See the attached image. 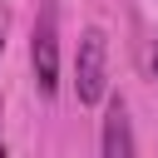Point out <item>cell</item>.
<instances>
[{"label":"cell","instance_id":"cell-1","mask_svg":"<svg viewBox=\"0 0 158 158\" xmlns=\"http://www.w3.org/2000/svg\"><path fill=\"white\" fill-rule=\"evenodd\" d=\"M104 94H109V35L99 25H89L74 49V99L84 109H94V104H104Z\"/></svg>","mask_w":158,"mask_h":158},{"label":"cell","instance_id":"cell-2","mask_svg":"<svg viewBox=\"0 0 158 158\" xmlns=\"http://www.w3.org/2000/svg\"><path fill=\"white\" fill-rule=\"evenodd\" d=\"M30 64H35L40 99H54L59 94V15H54V0H44V10L30 30Z\"/></svg>","mask_w":158,"mask_h":158},{"label":"cell","instance_id":"cell-3","mask_svg":"<svg viewBox=\"0 0 158 158\" xmlns=\"http://www.w3.org/2000/svg\"><path fill=\"white\" fill-rule=\"evenodd\" d=\"M138 148L133 123H128V104L123 94H104V128H99V153L104 158H128Z\"/></svg>","mask_w":158,"mask_h":158},{"label":"cell","instance_id":"cell-4","mask_svg":"<svg viewBox=\"0 0 158 158\" xmlns=\"http://www.w3.org/2000/svg\"><path fill=\"white\" fill-rule=\"evenodd\" d=\"M148 69H153V79H158V40H153V49H148Z\"/></svg>","mask_w":158,"mask_h":158},{"label":"cell","instance_id":"cell-5","mask_svg":"<svg viewBox=\"0 0 158 158\" xmlns=\"http://www.w3.org/2000/svg\"><path fill=\"white\" fill-rule=\"evenodd\" d=\"M0 123H5V99H0Z\"/></svg>","mask_w":158,"mask_h":158},{"label":"cell","instance_id":"cell-6","mask_svg":"<svg viewBox=\"0 0 158 158\" xmlns=\"http://www.w3.org/2000/svg\"><path fill=\"white\" fill-rule=\"evenodd\" d=\"M0 54H5V35H0Z\"/></svg>","mask_w":158,"mask_h":158}]
</instances>
